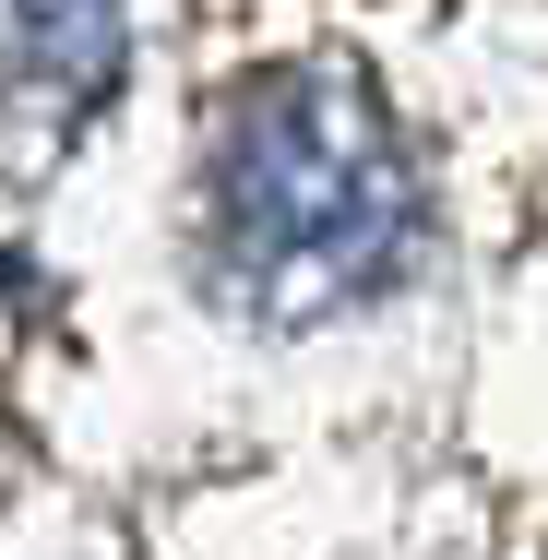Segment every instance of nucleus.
Masks as SVG:
<instances>
[{
    "label": "nucleus",
    "instance_id": "nucleus-1",
    "mask_svg": "<svg viewBox=\"0 0 548 560\" xmlns=\"http://www.w3.org/2000/svg\"><path fill=\"white\" fill-rule=\"evenodd\" d=\"M215 275L263 323H323L418 250V167L358 72H263L203 167Z\"/></svg>",
    "mask_w": 548,
    "mask_h": 560
},
{
    "label": "nucleus",
    "instance_id": "nucleus-2",
    "mask_svg": "<svg viewBox=\"0 0 548 560\" xmlns=\"http://www.w3.org/2000/svg\"><path fill=\"white\" fill-rule=\"evenodd\" d=\"M119 36H131L119 0H0V131L48 155L72 119L108 96Z\"/></svg>",
    "mask_w": 548,
    "mask_h": 560
}]
</instances>
